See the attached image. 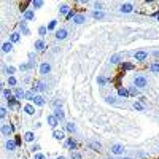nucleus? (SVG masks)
Wrapping results in <instances>:
<instances>
[{"label": "nucleus", "mask_w": 159, "mask_h": 159, "mask_svg": "<svg viewBox=\"0 0 159 159\" xmlns=\"http://www.w3.org/2000/svg\"><path fill=\"white\" fill-rule=\"evenodd\" d=\"M132 83H134V86L137 89H145L146 86H148V80H146L145 75H135Z\"/></svg>", "instance_id": "obj_1"}, {"label": "nucleus", "mask_w": 159, "mask_h": 159, "mask_svg": "<svg viewBox=\"0 0 159 159\" xmlns=\"http://www.w3.org/2000/svg\"><path fill=\"white\" fill-rule=\"evenodd\" d=\"M110 151H111V154H115V156H121V154L126 153V146L121 145V143H113V145L110 146Z\"/></svg>", "instance_id": "obj_2"}, {"label": "nucleus", "mask_w": 159, "mask_h": 159, "mask_svg": "<svg viewBox=\"0 0 159 159\" xmlns=\"http://www.w3.org/2000/svg\"><path fill=\"white\" fill-rule=\"evenodd\" d=\"M124 57H126V54H123V53H116V54H113V56L110 57V64H111V65L119 64L121 61H124Z\"/></svg>", "instance_id": "obj_3"}, {"label": "nucleus", "mask_w": 159, "mask_h": 159, "mask_svg": "<svg viewBox=\"0 0 159 159\" xmlns=\"http://www.w3.org/2000/svg\"><path fill=\"white\" fill-rule=\"evenodd\" d=\"M119 11H121L123 14L132 13V11H134V5H132V3H123V5L119 6Z\"/></svg>", "instance_id": "obj_4"}, {"label": "nucleus", "mask_w": 159, "mask_h": 159, "mask_svg": "<svg viewBox=\"0 0 159 159\" xmlns=\"http://www.w3.org/2000/svg\"><path fill=\"white\" fill-rule=\"evenodd\" d=\"M51 72V64L49 62H41L40 65V75H48Z\"/></svg>", "instance_id": "obj_5"}, {"label": "nucleus", "mask_w": 159, "mask_h": 159, "mask_svg": "<svg viewBox=\"0 0 159 159\" xmlns=\"http://www.w3.org/2000/svg\"><path fill=\"white\" fill-rule=\"evenodd\" d=\"M67 35H68V30L64 29V27L59 29V30H56V38H57V40H65Z\"/></svg>", "instance_id": "obj_6"}, {"label": "nucleus", "mask_w": 159, "mask_h": 159, "mask_svg": "<svg viewBox=\"0 0 159 159\" xmlns=\"http://www.w3.org/2000/svg\"><path fill=\"white\" fill-rule=\"evenodd\" d=\"M134 57H135V61H137V62H143L146 57H148V53H146V51H137L134 54Z\"/></svg>", "instance_id": "obj_7"}, {"label": "nucleus", "mask_w": 159, "mask_h": 159, "mask_svg": "<svg viewBox=\"0 0 159 159\" xmlns=\"http://www.w3.org/2000/svg\"><path fill=\"white\" fill-rule=\"evenodd\" d=\"M32 91L34 92H43V91H46V84L41 83V81H38V83H35L32 86Z\"/></svg>", "instance_id": "obj_8"}, {"label": "nucleus", "mask_w": 159, "mask_h": 159, "mask_svg": "<svg viewBox=\"0 0 159 159\" xmlns=\"http://www.w3.org/2000/svg\"><path fill=\"white\" fill-rule=\"evenodd\" d=\"M46 121H48V124L53 127V129H56V127H57V124H59V121H57V118H56L54 115H48Z\"/></svg>", "instance_id": "obj_9"}, {"label": "nucleus", "mask_w": 159, "mask_h": 159, "mask_svg": "<svg viewBox=\"0 0 159 159\" xmlns=\"http://www.w3.org/2000/svg\"><path fill=\"white\" fill-rule=\"evenodd\" d=\"M11 134H13V127L8 126V124H3L2 126V135L3 137H10Z\"/></svg>", "instance_id": "obj_10"}, {"label": "nucleus", "mask_w": 159, "mask_h": 159, "mask_svg": "<svg viewBox=\"0 0 159 159\" xmlns=\"http://www.w3.org/2000/svg\"><path fill=\"white\" fill-rule=\"evenodd\" d=\"M34 48H35L37 51H45L46 45H45L43 38H40V40H37V41H35V45H34Z\"/></svg>", "instance_id": "obj_11"}, {"label": "nucleus", "mask_w": 159, "mask_h": 159, "mask_svg": "<svg viewBox=\"0 0 159 159\" xmlns=\"http://www.w3.org/2000/svg\"><path fill=\"white\" fill-rule=\"evenodd\" d=\"M13 94H14V97H16L18 100L26 99V91H22L21 88H16V89H14V92H13Z\"/></svg>", "instance_id": "obj_12"}, {"label": "nucleus", "mask_w": 159, "mask_h": 159, "mask_svg": "<svg viewBox=\"0 0 159 159\" xmlns=\"http://www.w3.org/2000/svg\"><path fill=\"white\" fill-rule=\"evenodd\" d=\"M54 116L57 118V121H64V118H65V115H64V111H62V108H54Z\"/></svg>", "instance_id": "obj_13"}, {"label": "nucleus", "mask_w": 159, "mask_h": 159, "mask_svg": "<svg viewBox=\"0 0 159 159\" xmlns=\"http://www.w3.org/2000/svg\"><path fill=\"white\" fill-rule=\"evenodd\" d=\"M16 145H18V143L14 140H6L5 142V148L8 151H14V150H16Z\"/></svg>", "instance_id": "obj_14"}, {"label": "nucleus", "mask_w": 159, "mask_h": 159, "mask_svg": "<svg viewBox=\"0 0 159 159\" xmlns=\"http://www.w3.org/2000/svg\"><path fill=\"white\" fill-rule=\"evenodd\" d=\"M45 102H46V100L43 99V96H40V94H37L35 99H34V103H35V105H38V107H43Z\"/></svg>", "instance_id": "obj_15"}, {"label": "nucleus", "mask_w": 159, "mask_h": 159, "mask_svg": "<svg viewBox=\"0 0 159 159\" xmlns=\"http://www.w3.org/2000/svg\"><path fill=\"white\" fill-rule=\"evenodd\" d=\"M2 51L3 53H11L13 51V43H11V41H5V43L2 45Z\"/></svg>", "instance_id": "obj_16"}, {"label": "nucleus", "mask_w": 159, "mask_h": 159, "mask_svg": "<svg viewBox=\"0 0 159 159\" xmlns=\"http://www.w3.org/2000/svg\"><path fill=\"white\" fill-rule=\"evenodd\" d=\"M19 40H21V34H19V32L10 34V41H11V43H18Z\"/></svg>", "instance_id": "obj_17"}, {"label": "nucleus", "mask_w": 159, "mask_h": 159, "mask_svg": "<svg viewBox=\"0 0 159 159\" xmlns=\"http://www.w3.org/2000/svg\"><path fill=\"white\" fill-rule=\"evenodd\" d=\"M89 146H91V150H94V151H100V150H102V145H100L99 142H96V140L89 142Z\"/></svg>", "instance_id": "obj_18"}, {"label": "nucleus", "mask_w": 159, "mask_h": 159, "mask_svg": "<svg viewBox=\"0 0 159 159\" xmlns=\"http://www.w3.org/2000/svg\"><path fill=\"white\" fill-rule=\"evenodd\" d=\"M86 21V18H84V14H75V18H73V22L75 24H83V22Z\"/></svg>", "instance_id": "obj_19"}, {"label": "nucleus", "mask_w": 159, "mask_h": 159, "mask_svg": "<svg viewBox=\"0 0 159 159\" xmlns=\"http://www.w3.org/2000/svg\"><path fill=\"white\" fill-rule=\"evenodd\" d=\"M24 140L29 142V143H32L34 140H35V134L30 132V130H29V132H26V134H24Z\"/></svg>", "instance_id": "obj_20"}, {"label": "nucleus", "mask_w": 159, "mask_h": 159, "mask_svg": "<svg viewBox=\"0 0 159 159\" xmlns=\"http://www.w3.org/2000/svg\"><path fill=\"white\" fill-rule=\"evenodd\" d=\"M24 111H26L27 115H34V113H35V107L30 105V103H27V105L24 107Z\"/></svg>", "instance_id": "obj_21"}, {"label": "nucleus", "mask_w": 159, "mask_h": 159, "mask_svg": "<svg viewBox=\"0 0 159 159\" xmlns=\"http://www.w3.org/2000/svg\"><path fill=\"white\" fill-rule=\"evenodd\" d=\"M118 96L119 97H129V91H127V89H124V88H119L118 89Z\"/></svg>", "instance_id": "obj_22"}, {"label": "nucleus", "mask_w": 159, "mask_h": 159, "mask_svg": "<svg viewBox=\"0 0 159 159\" xmlns=\"http://www.w3.org/2000/svg\"><path fill=\"white\" fill-rule=\"evenodd\" d=\"M6 102H8L10 108H16V107H18V99H16V97H10Z\"/></svg>", "instance_id": "obj_23"}, {"label": "nucleus", "mask_w": 159, "mask_h": 159, "mask_svg": "<svg viewBox=\"0 0 159 159\" xmlns=\"http://www.w3.org/2000/svg\"><path fill=\"white\" fill-rule=\"evenodd\" d=\"M53 137L56 138V140H64V132H61V130H54L53 132Z\"/></svg>", "instance_id": "obj_24"}, {"label": "nucleus", "mask_w": 159, "mask_h": 159, "mask_svg": "<svg viewBox=\"0 0 159 159\" xmlns=\"http://www.w3.org/2000/svg\"><path fill=\"white\" fill-rule=\"evenodd\" d=\"M24 18L27 19V21H32L34 18H35V14H34V10H27L24 13Z\"/></svg>", "instance_id": "obj_25"}, {"label": "nucleus", "mask_w": 159, "mask_h": 159, "mask_svg": "<svg viewBox=\"0 0 159 159\" xmlns=\"http://www.w3.org/2000/svg\"><path fill=\"white\" fill-rule=\"evenodd\" d=\"M65 129H67V130H68V132H70V134H75V132H76V126H75V124H73V123H67V126H65Z\"/></svg>", "instance_id": "obj_26"}, {"label": "nucleus", "mask_w": 159, "mask_h": 159, "mask_svg": "<svg viewBox=\"0 0 159 159\" xmlns=\"http://www.w3.org/2000/svg\"><path fill=\"white\" fill-rule=\"evenodd\" d=\"M3 70H5V73H6V75H8V76H13V73L16 72V68H14L13 65H8V67H5V68H3Z\"/></svg>", "instance_id": "obj_27"}, {"label": "nucleus", "mask_w": 159, "mask_h": 159, "mask_svg": "<svg viewBox=\"0 0 159 159\" xmlns=\"http://www.w3.org/2000/svg\"><path fill=\"white\" fill-rule=\"evenodd\" d=\"M65 145H67V146H68V148H70V150H72V153H73V150H75V148H76V143H75V140H73V138H68V140H67V142H65Z\"/></svg>", "instance_id": "obj_28"}, {"label": "nucleus", "mask_w": 159, "mask_h": 159, "mask_svg": "<svg viewBox=\"0 0 159 159\" xmlns=\"http://www.w3.org/2000/svg\"><path fill=\"white\" fill-rule=\"evenodd\" d=\"M70 11H72V10L68 8L67 5H61V6H59V13H61V14H68Z\"/></svg>", "instance_id": "obj_29"}, {"label": "nucleus", "mask_w": 159, "mask_h": 159, "mask_svg": "<svg viewBox=\"0 0 159 159\" xmlns=\"http://www.w3.org/2000/svg\"><path fill=\"white\" fill-rule=\"evenodd\" d=\"M105 102L107 103H111V105H116V103H118V100H116V97H113V96H107Z\"/></svg>", "instance_id": "obj_30"}, {"label": "nucleus", "mask_w": 159, "mask_h": 159, "mask_svg": "<svg viewBox=\"0 0 159 159\" xmlns=\"http://www.w3.org/2000/svg\"><path fill=\"white\" fill-rule=\"evenodd\" d=\"M30 3H32L34 10H38V8H41V6H43V2H41V0H34V2H30Z\"/></svg>", "instance_id": "obj_31"}, {"label": "nucleus", "mask_w": 159, "mask_h": 159, "mask_svg": "<svg viewBox=\"0 0 159 159\" xmlns=\"http://www.w3.org/2000/svg\"><path fill=\"white\" fill-rule=\"evenodd\" d=\"M103 16H105L103 11H92V18H94V19H102Z\"/></svg>", "instance_id": "obj_32"}, {"label": "nucleus", "mask_w": 159, "mask_h": 159, "mask_svg": "<svg viewBox=\"0 0 159 159\" xmlns=\"http://www.w3.org/2000/svg\"><path fill=\"white\" fill-rule=\"evenodd\" d=\"M127 91H129L130 96H138V94H140V89H137L135 86H130L129 89H127Z\"/></svg>", "instance_id": "obj_33"}, {"label": "nucleus", "mask_w": 159, "mask_h": 159, "mask_svg": "<svg viewBox=\"0 0 159 159\" xmlns=\"http://www.w3.org/2000/svg\"><path fill=\"white\" fill-rule=\"evenodd\" d=\"M150 70L153 73H159V62H154V64L150 65Z\"/></svg>", "instance_id": "obj_34"}, {"label": "nucleus", "mask_w": 159, "mask_h": 159, "mask_svg": "<svg viewBox=\"0 0 159 159\" xmlns=\"http://www.w3.org/2000/svg\"><path fill=\"white\" fill-rule=\"evenodd\" d=\"M19 29L22 30V34H24V35H29V29H27V26H26V22H21V24H19Z\"/></svg>", "instance_id": "obj_35"}, {"label": "nucleus", "mask_w": 159, "mask_h": 159, "mask_svg": "<svg viewBox=\"0 0 159 159\" xmlns=\"http://www.w3.org/2000/svg\"><path fill=\"white\" fill-rule=\"evenodd\" d=\"M35 96H37V94H35L34 91H27V92H26V99H27V100H32V102H34V99H35Z\"/></svg>", "instance_id": "obj_36"}, {"label": "nucleus", "mask_w": 159, "mask_h": 159, "mask_svg": "<svg viewBox=\"0 0 159 159\" xmlns=\"http://www.w3.org/2000/svg\"><path fill=\"white\" fill-rule=\"evenodd\" d=\"M56 26H57V21H56V19H53V21L49 22L48 26H46V27H48V32H51V30H54V29H56Z\"/></svg>", "instance_id": "obj_37"}, {"label": "nucleus", "mask_w": 159, "mask_h": 159, "mask_svg": "<svg viewBox=\"0 0 159 159\" xmlns=\"http://www.w3.org/2000/svg\"><path fill=\"white\" fill-rule=\"evenodd\" d=\"M134 108H135L137 111H143V110H145V107H143L142 102H134Z\"/></svg>", "instance_id": "obj_38"}, {"label": "nucleus", "mask_w": 159, "mask_h": 159, "mask_svg": "<svg viewBox=\"0 0 159 159\" xmlns=\"http://www.w3.org/2000/svg\"><path fill=\"white\" fill-rule=\"evenodd\" d=\"M11 94H13V92H11V89H3V97H5L6 100H8L10 97H13Z\"/></svg>", "instance_id": "obj_39"}, {"label": "nucleus", "mask_w": 159, "mask_h": 159, "mask_svg": "<svg viewBox=\"0 0 159 159\" xmlns=\"http://www.w3.org/2000/svg\"><path fill=\"white\" fill-rule=\"evenodd\" d=\"M46 32H48V27H45V26H41L40 29H38V34H40L41 37H45V35H46Z\"/></svg>", "instance_id": "obj_40"}, {"label": "nucleus", "mask_w": 159, "mask_h": 159, "mask_svg": "<svg viewBox=\"0 0 159 159\" xmlns=\"http://www.w3.org/2000/svg\"><path fill=\"white\" fill-rule=\"evenodd\" d=\"M97 83L100 84V86H105V83H107L105 76H97Z\"/></svg>", "instance_id": "obj_41"}, {"label": "nucleus", "mask_w": 159, "mask_h": 159, "mask_svg": "<svg viewBox=\"0 0 159 159\" xmlns=\"http://www.w3.org/2000/svg\"><path fill=\"white\" fill-rule=\"evenodd\" d=\"M16 83H18V81H16L14 76H8V84H10V86H16Z\"/></svg>", "instance_id": "obj_42"}, {"label": "nucleus", "mask_w": 159, "mask_h": 159, "mask_svg": "<svg viewBox=\"0 0 159 159\" xmlns=\"http://www.w3.org/2000/svg\"><path fill=\"white\" fill-rule=\"evenodd\" d=\"M123 67H124V70H132V68H134V64H129V62H124V64H123Z\"/></svg>", "instance_id": "obj_43"}, {"label": "nucleus", "mask_w": 159, "mask_h": 159, "mask_svg": "<svg viewBox=\"0 0 159 159\" xmlns=\"http://www.w3.org/2000/svg\"><path fill=\"white\" fill-rule=\"evenodd\" d=\"M30 151H32L34 154H37L38 151H40V145H37V143H35V145H32V148H30Z\"/></svg>", "instance_id": "obj_44"}, {"label": "nucleus", "mask_w": 159, "mask_h": 159, "mask_svg": "<svg viewBox=\"0 0 159 159\" xmlns=\"http://www.w3.org/2000/svg\"><path fill=\"white\" fill-rule=\"evenodd\" d=\"M6 113H8V108H6V107H2V110H0V116H2V118H5Z\"/></svg>", "instance_id": "obj_45"}, {"label": "nucleus", "mask_w": 159, "mask_h": 159, "mask_svg": "<svg viewBox=\"0 0 159 159\" xmlns=\"http://www.w3.org/2000/svg\"><path fill=\"white\" fill-rule=\"evenodd\" d=\"M72 159H81V154L80 153H72Z\"/></svg>", "instance_id": "obj_46"}, {"label": "nucleus", "mask_w": 159, "mask_h": 159, "mask_svg": "<svg viewBox=\"0 0 159 159\" xmlns=\"http://www.w3.org/2000/svg\"><path fill=\"white\" fill-rule=\"evenodd\" d=\"M35 159H46V156H45V154H41V153H37L35 154Z\"/></svg>", "instance_id": "obj_47"}, {"label": "nucleus", "mask_w": 159, "mask_h": 159, "mask_svg": "<svg viewBox=\"0 0 159 159\" xmlns=\"http://www.w3.org/2000/svg\"><path fill=\"white\" fill-rule=\"evenodd\" d=\"M29 59H30V62H34V59H35V53H29Z\"/></svg>", "instance_id": "obj_48"}, {"label": "nucleus", "mask_w": 159, "mask_h": 159, "mask_svg": "<svg viewBox=\"0 0 159 159\" xmlns=\"http://www.w3.org/2000/svg\"><path fill=\"white\" fill-rule=\"evenodd\" d=\"M153 56H156V57H159V51H154V53H153Z\"/></svg>", "instance_id": "obj_49"}, {"label": "nucleus", "mask_w": 159, "mask_h": 159, "mask_svg": "<svg viewBox=\"0 0 159 159\" xmlns=\"http://www.w3.org/2000/svg\"><path fill=\"white\" fill-rule=\"evenodd\" d=\"M56 159H65V158H64V156H57Z\"/></svg>", "instance_id": "obj_50"}, {"label": "nucleus", "mask_w": 159, "mask_h": 159, "mask_svg": "<svg viewBox=\"0 0 159 159\" xmlns=\"http://www.w3.org/2000/svg\"><path fill=\"white\" fill-rule=\"evenodd\" d=\"M123 159H135V158H129V156H127V158H123Z\"/></svg>", "instance_id": "obj_51"}, {"label": "nucleus", "mask_w": 159, "mask_h": 159, "mask_svg": "<svg viewBox=\"0 0 159 159\" xmlns=\"http://www.w3.org/2000/svg\"><path fill=\"white\" fill-rule=\"evenodd\" d=\"M158 19H159V14H158Z\"/></svg>", "instance_id": "obj_52"}, {"label": "nucleus", "mask_w": 159, "mask_h": 159, "mask_svg": "<svg viewBox=\"0 0 159 159\" xmlns=\"http://www.w3.org/2000/svg\"><path fill=\"white\" fill-rule=\"evenodd\" d=\"M158 148H159V145H158Z\"/></svg>", "instance_id": "obj_53"}]
</instances>
